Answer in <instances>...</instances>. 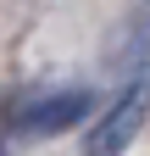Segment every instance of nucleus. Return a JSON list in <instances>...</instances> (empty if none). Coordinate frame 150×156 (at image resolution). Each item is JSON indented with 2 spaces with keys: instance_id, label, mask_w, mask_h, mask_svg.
I'll use <instances>...</instances> for the list:
<instances>
[{
  "instance_id": "f257e3e1",
  "label": "nucleus",
  "mask_w": 150,
  "mask_h": 156,
  "mask_svg": "<svg viewBox=\"0 0 150 156\" xmlns=\"http://www.w3.org/2000/svg\"><path fill=\"white\" fill-rule=\"evenodd\" d=\"M145 117H150V84H128V89H122V101L111 106L95 128H89L84 151H89V156H117V151L145 128Z\"/></svg>"
},
{
  "instance_id": "f03ea898",
  "label": "nucleus",
  "mask_w": 150,
  "mask_h": 156,
  "mask_svg": "<svg viewBox=\"0 0 150 156\" xmlns=\"http://www.w3.org/2000/svg\"><path fill=\"white\" fill-rule=\"evenodd\" d=\"M84 112H89V95H84V89H61V95H45V101L17 106V112H11V123H17V128H28V134H61V128L78 123Z\"/></svg>"
}]
</instances>
